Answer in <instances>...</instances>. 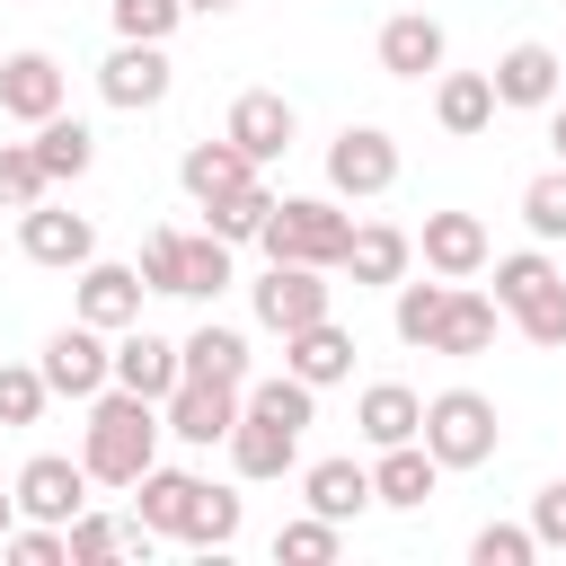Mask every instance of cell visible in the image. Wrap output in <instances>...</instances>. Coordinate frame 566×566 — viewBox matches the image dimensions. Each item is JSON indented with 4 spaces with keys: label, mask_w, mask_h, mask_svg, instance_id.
Listing matches in <instances>:
<instances>
[{
    "label": "cell",
    "mask_w": 566,
    "mask_h": 566,
    "mask_svg": "<svg viewBox=\"0 0 566 566\" xmlns=\"http://www.w3.org/2000/svg\"><path fill=\"white\" fill-rule=\"evenodd\" d=\"M159 398H142V389H106L97 407H88V442H80V460H88V478L97 486H133L142 469H159V433H168V416H150Z\"/></svg>",
    "instance_id": "cell-1"
},
{
    "label": "cell",
    "mask_w": 566,
    "mask_h": 566,
    "mask_svg": "<svg viewBox=\"0 0 566 566\" xmlns=\"http://www.w3.org/2000/svg\"><path fill=\"white\" fill-rule=\"evenodd\" d=\"M265 256H292V265H345V248H354V221L327 203V195H283L274 212H265Z\"/></svg>",
    "instance_id": "cell-2"
},
{
    "label": "cell",
    "mask_w": 566,
    "mask_h": 566,
    "mask_svg": "<svg viewBox=\"0 0 566 566\" xmlns=\"http://www.w3.org/2000/svg\"><path fill=\"white\" fill-rule=\"evenodd\" d=\"M424 451H433L442 469H478V460H495V407H486L478 389H442V398H424Z\"/></svg>",
    "instance_id": "cell-3"
},
{
    "label": "cell",
    "mask_w": 566,
    "mask_h": 566,
    "mask_svg": "<svg viewBox=\"0 0 566 566\" xmlns=\"http://www.w3.org/2000/svg\"><path fill=\"white\" fill-rule=\"evenodd\" d=\"M327 186H336V195H389V186H398V142H389L380 124H345V133L327 142Z\"/></svg>",
    "instance_id": "cell-4"
},
{
    "label": "cell",
    "mask_w": 566,
    "mask_h": 566,
    "mask_svg": "<svg viewBox=\"0 0 566 566\" xmlns=\"http://www.w3.org/2000/svg\"><path fill=\"white\" fill-rule=\"evenodd\" d=\"M327 265H292V256H274L265 265V283H256V318L274 327V336H292V327H310V318H327Z\"/></svg>",
    "instance_id": "cell-5"
},
{
    "label": "cell",
    "mask_w": 566,
    "mask_h": 566,
    "mask_svg": "<svg viewBox=\"0 0 566 566\" xmlns=\"http://www.w3.org/2000/svg\"><path fill=\"white\" fill-rule=\"evenodd\" d=\"M18 513H27V522H80V513H88V460L35 451V460L18 469Z\"/></svg>",
    "instance_id": "cell-6"
},
{
    "label": "cell",
    "mask_w": 566,
    "mask_h": 566,
    "mask_svg": "<svg viewBox=\"0 0 566 566\" xmlns=\"http://www.w3.org/2000/svg\"><path fill=\"white\" fill-rule=\"evenodd\" d=\"M44 380H53V398H97L106 380H115V354H106V327H62L53 345H44Z\"/></svg>",
    "instance_id": "cell-7"
},
{
    "label": "cell",
    "mask_w": 566,
    "mask_h": 566,
    "mask_svg": "<svg viewBox=\"0 0 566 566\" xmlns=\"http://www.w3.org/2000/svg\"><path fill=\"white\" fill-rule=\"evenodd\" d=\"M239 407H248V389H230V380H177L168 389V433L177 442H230Z\"/></svg>",
    "instance_id": "cell-8"
},
{
    "label": "cell",
    "mask_w": 566,
    "mask_h": 566,
    "mask_svg": "<svg viewBox=\"0 0 566 566\" xmlns=\"http://www.w3.org/2000/svg\"><path fill=\"white\" fill-rule=\"evenodd\" d=\"M97 88H106V106H124V115H142V106H159L168 97V53L159 44H115L106 62H97Z\"/></svg>",
    "instance_id": "cell-9"
},
{
    "label": "cell",
    "mask_w": 566,
    "mask_h": 566,
    "mask_svg": "<svg viewBox=\"0 0 566 566\" xmlns=\"http://www.w3.org/2000/svg\"><path fill=\"white\" fill-rule=\"evenodd\" d=\"M186 380V345H168V336H150L142 318L124 327V345H115V389H142V398H159L168 407V389Z\"/></svg>",
    "instance_id": "cell-10"
},
{
    "label": "cell",
    "mask_w": 566,
    "mask_h": 566,
    "mask_svg": "<svg viewBox=\"0 0 566 566\" xmlns=\"http://www.w3.org/2000/svg\"><path fill=\"white\" fill-rule=\"evenodd\" d=\"M301 460V424H283V416H265V407H239V424H230V469L239 478H283Z\"/></svg>",
    "instance_id": "cell-11"
},
{
    "label": "cell",
    "mask_w": 566,
    "mask_h": 566,
    "mask_svg": "<svg viewBox=\"0 0 566 566\" xmlns=\"http://www.w3.org/2000/svg\"><path fill=\"white\" fill-rule=\"evenodd\" d=\"M18 248H27L35 265H88V256H97V230H88V212L27 203V221H18Z\"/></svg>",
    "instance_id": "cell-12"
},
{
    "label": "cell",
    "mask_w": 566,
    "mask_h": 566,
    "mask_svg": "<svg viewBox=\"0 0 566 566\" xmlns=\"http://www.w3.org/2000/svg\"><path fill=\"white\" fill-rule=\"evenodd\" d=\"M221 133H230V142H239V150L265 168V159H283V150H292V133H301V124H292V97H274V88H248V97L230 106V124H221Z\"/></svg>",
    "instance_id": "cell-13"
},
{
    "label": "cell",
    "mask_w": 566,
    "mask_h": 566,
    "mask_svg": "<svg viewBox=\"0 0 566 566\" xmlns=\"http://www.w3.org/2000/svg\"><path fill=\"white\" fill-rule=\"evenodd\" d=\"M142 292H150V283H142V265H97V256L80 265V318H88V327H106V336L142 318Z\"/></svg>",
    "instance_id": "cell-14"
},
{
    "label": "cell",
    "mask_w": 566,
    "mask_h": 566,
    "mask_svg": "<svg viewBox=\"0 0 566 566\" xmlns=\"http://www.w3.org/2000/svg\"><path fill=\"white\" fill-rule=\"evenodd\" d=\"M424 265L451 274V283H469L486 265V221L478 212H424Z\"/></svg>",
    "instance_id": "cell-15"
},
{
    "label": "cell",
    "mask_w": 566,
    "mask_h": 566,
    "mask_svg": "<svg viewBox=\"0 0 566 566\" xmlns=\"http://www.w3.org/2000/svg\"><path fill=\"white\" fill-rule=\"evenodd\" d=\"M283 371H301L310 389H327V380H345V371H354V336H345L336 318H310V327H292V336H283Z\"/></svg>",
    "instance_id": "cell-16"
},
{
    "label": "cell",
    "mask_w": 566,
    "mask_h": 566,
    "mask_svg": "<svg viewBox=\"0 0 566 566\" xmlns=\"http://www.w3.org/2000/svg\"><path fill=\"white\" fill-rule=\"evenodd\" d=\"M0 106H9L18 124L62 115V71H53V53H9V62H0Z\"/></svg>",
    "instance_id": "cell-17"
},
{
    "label": "cell",
    "mask_w": 566,
    "mask_h": 566,
    "mask_svg": "<svg viewBox=\"0 0 566 566\" xmlns=\"http://www.w3.org/2000/svg\"><path fill=\"white\" fill-rule=\"evenodd\" d=\"M486 80H495V106H548V97H557V80H566V62H557L548 44H513Z\"/></svg>",
    "instance_id": "cell-18"
},
{
    "label": "cell",
    "mask_w": 566,
    "mask_h": 566,
    "mask_svg": "<svg viewBox=\"0 0 566 566\" xmlns=\"http://www.w3.org/2000/svg\"><path fill=\"white\" fill-rule=\"evenodd\" d=\"M433 478H442V460H433V451H424V433H416V442H389V451H380L371 495H380V504H398V513H416V504L433 495Z\"/></svg>",
    "instance_id": "cell-19"
},
{
    "label": "cell",
    "mask_w": 566,
    "mask_h": 566,
    "mask_svg": "<svg viewBox=\"0 0 566 566\" xmlns=\"http://www.w3.org/2000/svg\"><path fill=\"white\" fill-rule=\"evenodd\" d=\"M354 424H363V442H380V451H389V442H416V433H424V398L398 389V380H371L363 407H354Z\"/></svg>",
    "instance_id": "cell-20"
},
{
    "label": "cell",
    "mask_w": 566,
    "mask_h": 566,
    "mask_svg": "<svg viewBox=\"0 0 566 566\" xmlns=\"http://www.w3.org/2000/svg\"><path fill=\"white\" fill-rule=\"evenodd\" d=\"M195 495H203V478H186V469H142V478H133V513H142L159 539H177V531H186Z\"/></svg>",
    "instance_id": "cell-21"
},
{
    "label": "cell",
    "mask_w": 566,
    "mask_h": 566,
    "mask_svg": "<svg viewBox=\"0 0 566 566\" xmlns=\"http://www.w3.org/2000/svg\"><path fill=\"white\" fill-rule=\"evenodd\" d=\"M380 71H389V80H424V71H442V27L416 18V9L389 18V27H380Z\"/></svg>",
    "instance_id": "cell-22"
},
{
    "label": "cell",
    "mask_w": 566,
    "mask_h": 566,
    "mask_svg": "<svg viewBox=\"0 0 566 566\" xmlns=\"http://www.w3.org/2000/svg\"><path fill=\"white\" fill-rule=\"evenodd\" d=\"M177 177H186V195H195V203H212V195L248 186V177H256V159H248V150H239L230 133H221V142H195V150L177 159Z\"/></svg>",
    "instance_id": "cell-23"
},
{
    "label": "cell",
    "mask_w": 566,
    "mask_h": 566,
    "mask_svg": "<svg viewBox=\"0 0 566 566\" xmlns=\"http://www.w3.org/2000/svg\"><path fill=\"white\" fill-rule=\"evenodd\" d=\"M486 345H495V301L451 283V301H442V318H433V345H424V354H486Z\"/></svg>",
    "instance_id": "cell-24"
},
{
    "label": "cell",
    "mask_w": 566,
    "mask_h": 566,
    "mask_svg": "<svg viewBox=\"0 0 566 566\" xmlns=\"http://www.w3.org/2000/svg\"><path fill=\"white\" fill-rule=\"evenodd\" d=\"M301 495H310V513H327V522H354L363 504H380V495H371V469H363V460H318V469L301 478Z\"/></svg>",
    "instance_id": "cell-25"
},
{
    "label": "cell",
    "mask_w": 566,
    "mask_h": 566,
    "mask_svg": "<svg viewBox=\"0 0 566 566\" xmlns=\"http://www.w3.org/2000/svg\"><path fill=\"white\" fill-rule=\"evenodd\" d=\"M407 256H416V239H407V230L363 221V230H354V248H345V274H354V283H407Z\"/></svg>",
    "instance_id": "cell-26"
},
{
    "label": "cell",
    "mask_w": 566,
    "mask_h": 566,
    "mask_svg": "<svg viewBox=\"0 0 566 566\" xmlns=\"http://www.w3.org/2000/svg\"><path fill=\"white\" fill-rule=\"evenodd\" d=\"M35 159H44V177H53V186H71V177H88L97 133H88L80 115H44V124H35Z\"/></svg>",
    "instance_id": "cell-27"
},
{
    "label": "cell",
    "mask_w": 566,
    "mask_h": 566,
    "mask_svg": "<svg viewBox=\"0 0 566 566\" xmlns=\"http://www.w3.org/2000/svg\"><path fill=\"white\" fill-rule=\"evenodd\" d=\"M433 115H442V133H486L495 124V80L486 71H451L433 88Z\"/></svg>",
    "instance_id": "cell-28"
},
{
    "label": "cell",
    "mask_w": 566,
    "mask_h": 566,
    "mask_svg": "<svg viewBox=\"0 0 566 566\" xmlns=\"http://www.w3.org/2000/svg\"><path fill=\"white\" fill-rule=\"evenodd\" d=\"M186 380H230V389H248V336H239V327H195V336H186Z\"/></svg>",
    "instance_id": "cell-29"
},
{
    "label": "cell",
    "mask_w": 566,
    "mask_h": 566,
    "mask_svg": "<svg viewBox=\"0 0 566 566\" xmlns=\"http://www.w3.org/2000/svg\"><path fill=\"white\" fill-rule=\"evenodd\" d=\"M265 212H274V195L248 177V186H230V195H212V203H203V230L239 248V239H256V230H265Z\"/></svg>",
    "instance_id": "cell-30"
},
{
    "label": "cell",
    "mask_w": 566,
    "mask_h": 566,
    "mask_svg": "<svg viewBox=\"0 0 566 566\" xmlns=\"http://www.w3.org/2000/svg\"><path fill=\"white\" fill-rule=\"evenodd\" d=\"M442 301H451V274H442V283H398V310H389L398 345H433V318H442Z\"/></svg>",
    "instance_id": "cell-31"
},
{
    "label": "cell",
    "mask_w": 566,
    "mask_h": 566,
    "mask_svg": "<svg viewBox=\"0 0 566 566\" xmlns=\"http://www.w3.org/2000/svg\"><path fill=\"white\" fill-rule=\"evenodd\" d=\"M177 539H195V548H230V539H239V495H230V486H203Z\"/></svg>",
    "instance_id": "cell-32"
},
{
    "label": "cell",
    "mask_w": 566,
    "mask_h": 566,
    "mask_svg": "<svg viewBox=\"0 0 566 566\" xmlns=\"http://www.w3.org/2000/svg\"><path fill=\"white\" fill-rule=\"evenodd\" d=\"M44 159H35V142H0V203L9 212H27V203H44Z\"/></svg>",
    "instance_id": "cell-33"
},
{
    "label": "cell",
    "mask_w": 566,
    "mask_h": 566,
    "mask_svg": "<svg viewBox=\"0 0 566 566\" xmlns=\"http://www.w3.org/2000/svg\"><path fill=\"white\" fill-rule=\"evenodd\" d=\"M44 398H53L44 363H0V424H35V416H44Z\"/></svg>",
    "instance_id": "cell-34"
},
{
    "label": "cell",
    "mask_w": 566,
    "mask_h": 566,
    "mask_svg": "<svg viewBox=\"0 0 566 566\" xmlns=\"http://www.w3.org/2000/svg\"><path fill=\"white\" fill-rule=\"evenodd\" d=\"M557 283V265L539 256V248H522V256H495V310H522L531 292H548Z\"/></svg>",
    "instance_id": "cell-35"
},
{
    "label": "cell",
    "mask_w": 566,
    "mask_h": 566,
    "mask_svg": "<svg viewBox=\"0 0 566 566\" xmlns=\"http://www.w3.org/2000/svg\"><path fill=\"white\" fill-rule=\"evenodd\" d=\"M221 283H230V239H212V230L186 239V283H177V292H186V301H212Z\"/></svg>",
    "instance_id": "cell-36"
},
{
    "label": "cell",
    "mask_w": 566,
    "mask_h": 566,
    "mask_svg": "<svg viewBox=\"0 0 566 566\" xmlns=\"http://www.w3.org/2000/svg\"><path fill=\"white\" fill-rule=\"evenodd\" d=\"M274 557H283V566H327V557H336V522H327V513L283 522V531H274Z\"/></svg>",
    "instance_id": "cell-37"
},
{
    "label": "cell",
    "mask_w": 566,
    "mask_h": 566,
    "mask_svg": "<svg viewBox=\"0 0 566 566\" xmlns=\"http://www.w3.org/2000/svg\"><path fill=\"white\" fill-rule=\"evenodd\" d=\"M522 221H531L539 239H566V159H557L548 177H531V186H522Z\"/></svg>",
    "instance_id": "cell-38"
},
{
    "label": "cell",
    "mask_w": 566,
    "mask_h": 566,
    "mask_svg": "<svg viewBox=\"0 0 566 566\" xmlns=\"http://www.w3.org/2000/svg\"><path fill=\"white\" fill-rule=\"evenodd\" d=\"M469 557H478V566H531V557H539V531H522V522H486V531L469 539Z\"/></svg>",
    "instance_id": "cell-39"
},
{
    "label": "cell",
    "mask_w": 566,
    "mask_h": 566,
    "mask_svg": "<svg viewBox=\"0 0 566 566\" xmlns=\"http://www.w3.org/2000/svg\"><path fill=\"white\" fill-rule=\"evenodd\" d=\"M513 318H522V336H531V345H548V354H557V345H566V274H557L548 292H531Z\"/></svg>",
    "instance_id": "cell-40"
},
{
    "label": "cell",
    "mask_w": 566,
    "mask_h": 566,
    "mask_svg": "<svg viewBox=\"0 0 566 566\" xmlns=\"http://www.w3.org/2000/svg\"><path fill=\"white\" fill-rule=\"evenodd\" d=\"M177 18H186V0H115V35H133V44H168Z\"/></svg>",
    "instance_id": "cell-41"
},
{
    "label": "cell",
    "mask_w": 566,
    "mask_h": 566,
    "mask_svg": "<svg viewBox=\"0 0 566 566\" xmlns=\"http://www.w3.org/2000/svg\"><path fill=\"white\" fill-rule=\"evenodd\" d=\"M142 283L150 292H177L186 283V230H150L142 239Z\"/></svg>",
    "instance_id": "cell-42"
},
{
    "label": "cell",
    "mask_w": 566,
    "mask_h": 566,
    "mask_svg": "<svg viewBox=\"0 0 566 566\" xmlns=\"http://www.w3.org/2000/svg\"><path fill=\"white\" fill-rule=\"evenodd\" d=\"M18 566H71V531H53V522H27V531H9L0 539Z\"/></svg>",
    "instance_id": "cell-43"
},
{
    "label": "cell",
    "mask_w": 566,
    "mask_h": 566,
    "mask_svg": "<svg viewBox=\"0 0 566 566\" xmlns=\"http://www.w3.org/2000/svg\"><path fill=\"white\" fill-rule=\"evenodd\" d=\"M531 531H539V548H566V478L531 495Z\"/></svg>",
    "instance_id": "cell-44"
},
{
    "label": "cell",
    "mask_w": 566,
    "mask_h": 566,
    "mask_svg": "<svg viewBox=\"0 0 566 566\" xmlns=\"http://www.w3.org/2000/svg\"><path fill=\"white\" fill-rule=\"evenodd\" d=\"M9 531H18V486L0 495V539H9Z\"/></svg>",
    "instance_id": "cell-45"
},
{
    "label": "cell",
    "mask_w": 566,
    "mask_h": 566,
    "mask_svg": "<svg viewBox=\"0 0 566 566\" xmlns=\"http://www.w3.org/2000/svg\"><path fill=\"white\" fill-rule=\"evenodd\" d=\"M186 9H203V18H221V9H239V0H186Z\"/></svg>",
    "instance_id": "cell-46"
},
{
    "label": "cell",
    "mask_w": 566,
    "mask_h": 566,
    "mask_svg": "<svg viewBox=\"0 0 566 566\" xmlns=\"http://www.w3.org/2000/svg\"><path fill=\"white\" fill-rule=\"evenodd\" d=\"M548 142H557V159H566V106H557V133H548Z\"/></svg>",
    "instance_id": "cell-47"
}]
</instances>
